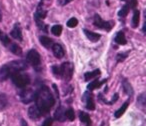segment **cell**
Instances as JSON below:
<instances>
[{
	"label": "cell",
	"instance_id": "cell-9",
	"mask_svg": "<svg viewBox=\"0 0 146 126\" xmlns=\"http://www.w3.org/2000/svg\"><path fill=\"white\" fill-rule=\"evenodd\" d=\"M52 51L56 58H62L65 54L63 47L60 44H58V43H55V44L52 45Z\"/></svg>",
	"mask_w": 146,
	"mask_h": 126
},
{
	"label": "cell",
	"instance_id": "cell-22",
	"mask_svg": "<svg viewBox=\"0 0 146 126\" xmlns=\"http://www.w3.org/2000/svg\"><path fill=\"white\" fill-rule=\"evenodd\" d=\"M79 118H80V121H81L82 123L86 124V125H89L90 122H91V120H90L89 115H88L87 113H85V112H80V114H79Z\"/></svg>",
	"mask_w": 146,
	"mask_h": 126
},
{
	"label": "cell",
	"instance_id": "cell-1",
	"mask_svg": "<svg viewBox=\"0 0 146 126\" xmlns=\"http://www.w3.org/2000/svg\"><path fill=\"white\" fill-rule=\"evenodd\" d=\"M35 100H36V106L39 108L41 114L48 113L55 103V99L52 93L46 86H43L38 91H36Z\"/></svg>",
	"mask_w": 146,
	"mask_h": 126
},
{
	"label": "cell",
	"instance_id": "cell-6",
	"mask_svg": "<svg viewBox=\"0 0 146 126\" xmlns=\"http://www.w3.org/2000/svg\"><path fill=\"white\" fill-rule=\"evenodd\" d=\"M36 91H33L32 89H24L20 92V98L23 103H29V102L35 100Z\"/></svg>",
	"mask_w": 146,
	"mask_h": 126
},
{
	"label": "cell",
	"instance_id": "cell-19",
	"mask_svg": "<svg viewBox=\"0 0 146 126\" xmlns=\"http://www.w3.org/2000/svg\"><path fill=\"white\" fill-rule=\"evenodd\" d=\"M139 19H140V11L139 10H134L133 17H132V27L136 28L139 24Z\"/></svg>",
	"mask_w": 146,
	"mask_h": 126
},
{
	"label": "cell",
	"instance_id": "cell-28",
	"mask_svg": "<svg viewBox=\"0 0 146 126\" xmlns=\"http://www.w3.org/2000/svg\"><path fill=\"white\" fill-rule=\"evenodd\" d=\"M52 72L56 77L60 78L61 77V68L60 66H57V65H53L52 66Z\"/></svg>",
	"mask_w": 146,
	"mask_h": 126
},
{
	"label": "cell",
	"instance_id": "cell-11",
	"mask_svg": "<svg viewBox=\"0 0 146 126\" xmlns=\"http://www.w3.org/2000/svg\"><path fill=\"white\" fill-rule=\"evenodd\" d=\"M10 35L16 40L21 41L22 40V32H21V28L19 26V24H15L14 27H13L12 31L10 32Z\"/></svg>",
	"mask_w": 146,
	"mask_h": 126
},
{
	"label": "cell",
	"instance_id": "cell-36",
	"mask_svg": "<svg viewBox=\"0 0 146 126\" xmlns=\"http://www.w3.org/2000/svg\"><path fill=\"white\" fill-rule=\"evenodd\" d=\"M1 19H2V14H1V12H0V21H1Z\"/></svg>",
	"mask_w": 146,
	"mask_h": 126
},
{
	"label": "cell",
	"instance_id": "cell-35",
	"mask_svg": "<svg viewBox=\"0 0 146 126\" xmlns=\"http://www.w3.org/2000/svg\"><path fill=\"white\" fill-rule=\"evenodd\" d=\"M70 1H71V0H64V2H63L62 4H63V5H65V4H67V3L70 2Z\"/></svg>",
	"mask_w": 146,
	"mask_h": 126
},
{
	"label": "cell",
	"instance_id": "cell-21",
	"mask_svg": "<svg viewBox=\"0 0 146 126\" xmlns=\"http://www.w3.org/2000/svg\"><path fill=\"white\" fill-rule=\"evenodd\" d=\"M8 104L7 96L4 93H0V110H3Z\"/></svg>",
	"mask_w": 146,
	"mask_h": 126
},
{
	"label": "cell",
	"instance_id": "cell-2",
	"mask_svg": "<svg viewBox=\"0 0 146 126\" xmlns=\"http://www.w3.org/2000/svg\"><path fill=\"white\" fill-rule=\"evenodd\" d=\"M27 67H28L27 63L23 60H15L7 63L2 67H0V82L7 80L17 72L27 69Z\"/></svg>",
	"mask_w": 146,
	"mask_h": 126
},
{
	"label": "cell",
	"instance_id": "cell-29",
	"mask_svg": "<svg viewBox=\"0 0 146 126\" xmlns=\"http://www.w3.org/2000/svg\"><path fill=\"white\" fill-rule=\"evenodd\" d=\"M77 24H78V20L76 18H70L68 21H67V26L68 27H70V28H74L75 26H77Z\"/></svg>",
	"mask_w": 146,
	"mask_h": 126
},
{
	"label": "cell",
	"instance_id": "cell-3",
	"mask_svg": "<svg viewBox=\"0 0 146 126\" xmlns=\"http://www.w3.org/2000/svg\"><path fill=\"white\" fill-rule=\"evenodd\" d=\"M12 77V81L17 87L19 88H24L30 83V78L27 74H22V73H15L14 75L11 76Z\"/></svg>",
	"mask_w": 146,
	"mask_h": 126
},
{
	"label": "cell",
	"instance_id": "cell-12",
	"mask_svg": "<svg viewBox=\"0 0 146 126\" xmlns=\"http://www.w3.org/2000/svg\"><path fill=\"white\" fill-rule=\"evenodd\" d=\"M54 118L56 120L60 122H63L66 120V116H65V110L63 108V106H59L58 108L56 109L55 111V114H54Z\"/></svg>",
	"mask_w": 146,
	"mask_h": 126
},
{
	"label": "cell",
	"instance_id": "cell-24",
	"mask_svg": "<svg viewBox=\"0 0 146 126\" xmlns=\"http://www.w3.org/2000/svg\"><path fill=\"white\" fill-rule=\"evenodd\" d=\"M0 41H1V42H2L3 44L5 45V46H8V45L11 43L9 37L7 36V35L5 34L4 32H2L1 30H0Z\"/></svg>",
	"mask_w": 146,
	"mask_h": 126
},
{
	"label": "cell",
	"instance_id": "cell-32",
	"mask_svg": "<svg viewBox=\"0 0 146 126\" xmlns=\"http://www.w3.org/2000/svg\"><path fill=\"white\" fill-rule=\"evenodd\" d=\"M137 6V0H130V7L135 8Z\"/></svg>",
	"mask_w": 146,
	"mask_h": 126
},
{
	"label": "cell",
	"instance_id": "cell-34",
	"mask_svg": "<svg viewBox=\"0 0 146 126\" xmlns=\"http://www.w3.org/2000/svg\"><path fill=\"white\" fill-rule=\"evenodd\" d=\"M21 124H22V126H28V125H27V123L24 121V120H21Z\"/></svg>",
	"mask_w": 146,
	"mask_h": 126
},
{
	"label": "cell",
	"instance_id": "cell-14",
	"mask_svg": "<svg viewBox=\"0 0 146 126\" xmlns=\"http://www.w3.org/2000/svg\"><path fill=\"white\" fill-rule=\"evenodd\" d=\"M8 48H9V50H10L11 52H12L13 54H15V55H18V56H20V55L22 54V49H21V47L19 46L18 44H16V43L11 42L10 44L8 45Z\"/></svg>",
	"mask_w": 146,
	"mask_h": 126
},
{
	"label": "cell",
	"instance_id": "cell-16",
	"mask_svg": "<svg viewBox=\"0 0 146 126\" xmlns=\"http://www.w3.org/2000/svg\"><path fill=\"white\" fill-rule=\"evenodd\" d=\"M115 42L119 45H125L127 43L125 38V35H124L123 32H118L115 36Z\"/></svg>",
	"mask_w": 146,
	"mask_h": 126
},
{
	"label": "cell",
	"instance_id": "cell-10",
	"mask_svg": "<svg viewBox=\"0 0 146 126\" xmlns=\"http://www.w3.org/2000/svg\"><path fill=\"white\" fill-rule=\"evenodd\" d=\"M83 100L85 101V105H86V108H87V109H89V110L95 109V104H94L93 98H92V96L90 95L88 92H86V93L84 94Z\"/></svg>",
	"mask_w": 146,
	"mask_h": 126
},
{
	"label": "cell",
	"instance_id": "cell-8",
	"mask_svg": "<svg viewBox=\"0 0 146 126\" xmlns=\"http://www.w3.org/2000/svg\"><path fill=\"white\" fill-rule=\"evenodd\" d=\"M41 115H42V114H41L40 110H39V108L37 107L36 105L29 107V109H28V116L30 117V119L37 120V119H39V118L41 117Z\"/></svg>",
	"mask_w": 146,
	"mask_h": 126
},
{
	"label": "cell",
	"instance_id": "cell-26",
	"mask_svg": "<svg viewBox=\"0 0 146 126\" xmlns=\"http://www.w3.org/2000/svg\"><path fill=\"white\" fill-rule=\"evenodd\" d=\"M65 116H66L67 119L70 120V121H73V120L75 119V114H74L73 109H71V108H69V109H67L66 111H65Z\"/></svg>",
	"mask_w": 146,
	"mask_h": 126
},
{
	"label": "cell",
	"instance_id": "cell-30",
	"mask_svg": "<svg viewBox=\"0 0 146 126\" xmlns=\"http://www.w3.org/2000/svg\"><path fill=\"white\" fill-rule=\"evenodd\" d=\"M53 123V119L51 117L47 118V119H45V121L43 122V124L41 126H51Z\"/></svg>",
	"mask_w": 146,
	"mask_h": 126
},
{
	"label": "cell",
	"instance_id": "cell-33",
	"mask_svg": "<svg viewBox=\"0 0 146 126\" xmlns=\"http://www.w3.org/2000/svg\"><path fill=\"white\" fill-rule=\"evenodd\" d=\"M117 99H118V94L116 93L115 95L113 96V99H112V101L110 102V104H111V103H113V102H115V101H116V100H117Z\"/></svg>",
	"mask_w": 146,
	"mask_h": 126
},
{
	"label": "cell",
	"instance_id": "cell-13",
	"mask_svg": "<svg viewBox=\"0 0 146 126\" xmlns=\"http://www.w3.org/2000/svg\"><path fill=\"white\" fill-rule=\"evenodd\" d=\"M83 31H84V34L86 35V37H87L90 41H92V42H96V41L99 40L100 37H101V35L100 34L95 33V32H92V31L87 30V29H84Z\"/></svg>",
	"mask_w": 146,
	"mask_h": 126
},
{
	"label": "cell",
	"instance_id": "cell-18",
	"mask_svg": "<svg viewBox=\"0 0 146 126\" xmlns=\"http://www.w3.org/2000/svg\"><path fill=\"white\" fill-rule=\"evenodd\" d=\"M100 75V70L96 69L92 72H87V73L84 74V78H85L86 81H89L90 79H93V78L97 77V76Z\"/></svg>",
	"mask_w": 146,
	"mask_h": 126
},
{
	"label": "cell",
	"instance_id": "cell-31",
	"mask_svg": "<svg viewBox=\"0 0 146 126\" xmlns=\"http://www.w3.org/2000/svg\"><path fill=\"white\" fill-rule=\"evenodd\" d=\"M126 56H127V54H121L120 53V54L117 55V61L118 62H121V61H123L126 58Z\"/></svg>",
	"mask_w": 146,
	"mask_h": 126
},
{
	"label": "cell",
	"instance_id": "cell-17",
	"mask_svg": "<svg viewBox=\"0 0 146 126\" xmlns=\"http://www.w3.org/2000/svg\"><path fill=\"white\" fill-rule=\"evenodd\" d=\"M39 40H40L41 44H42L44 47H46V48H49V47H51L53 45L52 39H50L47 36H41L40 38H39Z\"/></svg>",
	"mask_w": 146,
	"mask_h": 126
},
{
	"label": "cell",
	"instance_id": "cell-25",
	"mask_svg": "<svg viewBox=\"0 0 146 126\" xmlns=\"http://www.w3.org/2000/svg\"><path fill=\"white\" fill-rule=\"evenodd\" d=\"M51 32H52V34L55 35V36H59V35L62 33V26H61V25H54V26H52V28H51Z\"/></svg>",
	"mask_w": 146,
	"mask_h": 126
},
{
	"label": "cell",
	"instance_id": "cell-27",
	"mask_svg": "<svg viewBox=\"0 0 146 126\" xmlns=\"http://www.w3.org/2000/svg\"><path fill=\"white\" fill-rule=\"evenodd\" d=\"M128 12H129V5H124V6L120 9L119 12H118V15H119L120 17H125L126 15L128 14Z\"/></svg>",
	"mask_w": 146,
	"mask_h": 126
},
{
	"label": "cell",
	"instance_id": "cell-15",
	"mask_svg": "<svg viewBox=\"0 0 146 126\" xmlns=\"http://www.w3.org/2000/svg\"><path fill=\"white\" fill-rule=\"evenodd\" d=\"M104 82H106V80H102V81H99V80H94V81H92L91 83H89L87 85V89L90 90V91H92V90L96 89V88L100 87V86L102 85V84L104 83Z\"/></svg>",
	"mask_w": 146,
	"mask_h": 126
},
{
	"label": "cell",
	"instance_id": "cell-4",
	"mask_svg": "<svg viewBox=\"0 0 146 126\" xmlns=\"http://www.w3.org/2000/svg\"><path fill=\"white\" fill-rule=\"evenodd\" d=\"M61 68V77H63V79L65 81H69L72 78L73 75V65L70 62H64L62 65L60 66Z\"/></svg>",
	"mask_w": 146,
	"mask_h": 126
},
{
	"label": "cell",
	"instance_id": "cell-7",
	"mask_svg": "<svg viewBox=\"0 0 146 126\" xmlns=\"http://www.w3.org/2000/svg\"><path fill=\"white\" fill-rule=\"evenodd\" d=\"M94 25H95L97 28H101V29H104L106 31H110L112 28V25L110 22H106V21L102 20L101 17L99 15L96 14L94 16Z\"/></svg>",
	"mask_w": 146,
	"mask_h": 126
},
{
	"label": "cell",
	"instance_id": "cell-23",
	"mask_svg": "<svg viewBox=\"0 0 146 126\" xmlns=\"http://www.w3.org/2000/svg\"><path fill=\"white\" fill-rule=\"evenodd\" d=\"M128 107V102H125V103L123 104V105L121 106V107L119 108V109L117 110V111L114 113V116H115V118H119L120 116H122L124 114V112L126 111V109H127Z\"/></svg>",
	"mask_w": 146,
	"mask_h": 126
},
{
	"label": "cell",
	"instance_id": "cell-20",
	"mask_svg": "<svg viewBox=\"0 0 146 126\" xmlns=\"http://www.w3.org/2000/svg\"><path fill=\"white\" fill-rule=\"evenodd\" d=\"M122 86H123L124 91H125V93L127 94V95H129V96L133 95V89H132L130 83L127 82V80H124L123 83H122Z\"/></svg>",
	"mask_w": 146,
	"mask_h": 126
},
{
	"label": "cell",
	"instance_id": "cell-5",
	"mask_svg": "<svg viewBox=\"0 0 146 126\" xmlns=\"http://www.w3.org/2000/svg\"><path fill=\"white\" fill-rule=\"evenodd\" d=\"M27 60H28V62L30 63L32 66H34V67L39 66L41 63L40 55H39V53L37 52L36 50H34V49H32V50H30L27 53Z\"/></svg>",
	"mask_w": 146,
	"mask_h": 126
}]
</instances>
